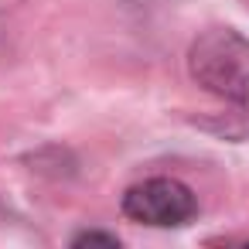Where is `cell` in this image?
Segmentation results:
<instances>
[{"label": "cell", "mask_w": 249, "mask_h": 249, "mask_svg": "<svg viewBox=\"0 0 249 249\" xmlns=\"http://www.w3.org/2000/svg\"><path fill=\"white\" fill-rule=\"evenodd\" d=\"M188 75L208 96L225 103L229 120L218 126L225 137L249 133V38L235 28H208L188 48Z\"/></svg>", "instance_id": "cell-1"}, {"label": "cell", "mask_w": 249, "mask_h": 249, "mask_svg": "<svg viewBox=\"0 0 249 249\" xmlns=\"http://www.w3.org/2000/svg\"><path fill=\"white\" fill-rule=\"evenodd\" d=\"M195 212H198V198L178 178H147L126 188L123 195V215L140 225H154V229L184 225L195 218Z\"/></svg>", "instance_id": "cell-2"}, {"label": "cell", "mask_w": 249, "mask_h": 249, "mask_svg": "<svg viewBox=\"0 0 249 249\" xmlns=\"http://www.w3.org/2000/svg\"><path fill=\"white\" fill-rule=\"evenodd\" d=\"M72 246H109V249H116L120 239H116L113 232H96V229H89V232H79V235L72 239Z\"/></svg>", "instance_id": "cell-3"}]
</instances>
